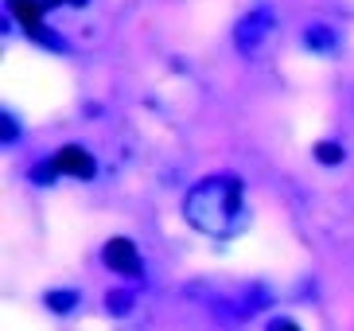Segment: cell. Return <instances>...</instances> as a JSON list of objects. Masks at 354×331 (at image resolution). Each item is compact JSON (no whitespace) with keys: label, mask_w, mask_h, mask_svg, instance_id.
I'll return each mask as SVG.
<instances>
[{"label":"cell","mask_w":354,"mask_h":331,"mask_svg":"<svg viewBox=\"0 0 354 331\" xmlns=\"http://www.w3.org/2000/svg\"><path fill=\"white\" fill-rule=\"evenodd\" d=\"M183 215L195 230L226 238L245 222V207H241V179L238 176H210L183 199Z\"/></svg>","instance_id":"1"},{"label":"cell","mask_w":354,"mask_h":331,"mask_svg":"<svg viewBox=\"0 0 354 331\" xmlns=\"http://www.w3.org/2000/svg\"><path fill=\"white\" fill-rule=\"evenodd\" d=\"M269 331H300V328H296V323H292V320H277V323H272Z\"/></svg>","instance_id":"7"},{"label":"cell","mask_w":354,"mask_h":331,"mask_svg":"<svg viewBox=\"0 0 354 331\" xmlns=\"http://www.w3.org/2000/svg\"><path fill=\"white\" fill-rule=\"evenodd\" d=\"M47 176H78V179H90V176H94V156L86 152V148H78V145H66V148H59V152L51 156V164L39 168V179H47Z\"/></svg>","instance_id":"2"},{"label":"cell","mask_w":354,"mask_h":331,"mask_svg":"<svg viewBox=\"0 0 354 331\" xmlns=\"http://www.w3.org/2000/svg\"><path fill=\"white\" fill-rule=\"evenodd\" d=\"M78 301V296H74V292H51V296H47V304H51L55 312H71V304Z\"/></svg>","instance_id":"6"},{"label":"cell","mask_w":354,"mask_h":331,"mask_svg":"<svg viewBox=\"0 0 354 331\" xmlns=\"http://www.w3.org/2000/svg\"><path fill=\"white\" fill-rule=\"evenodd\" d=\"M102 261H105V265H109L113 273H125V277L140 273V253H136V246H133L129 238H113V242H105Z\"/></svg>","instance_id":"3"},{"label":"cell","mask_w":354,"mask_h":331,"mask_svg":"<svg viewBox=\"0 0 354 331\" xmlns=\"http://www.w3.org/2000/svg\"><path fill=\"white\" fill-rule=\"evenodd\" d=\"M8 8L28 31H35V35L43 31V4L39 0H8Z\"/></svg>","instance_id":"4"},{"label":"cell","mask_w":354,"mask_h":331,"mask_svg":"<svg viewBox=\"0 0 354 331\" xmlns=\"http://www.w3.org/2000/svg\"><path fill=\"white\" fill-rule=\"evenodd\" d=\"M315 160H319V164H339V160H343V145H335V141L315 145Z\"/></svg>","instance_id":"5"}]
</instances>
